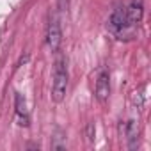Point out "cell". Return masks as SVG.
<instances>
[{"mask_svg":"<svg viewBox=\"0 0 151 151\" xmlns=\"http://www.w3.org/2000/svg\"><path fill=\"white\" fill-rule=\"evenodd\" d=\"M87 135H89V140L94 139V124H89L87 126Z\"/></svg>","mask_w":151,"mask_h":151,"instance_id":"52a82bcc","label":"cell"},{"mask_svg":"<svg viewBox=\"0 0 151 151\" xmlns=\"http://www.w3.org/2000/svg\"><path fill=\"white\" fill-rule=\"evenodd\" d=\"M126 137H128V146L133 149V147H137V140H139V126H137V123L135 121H128L126 123Z\"/></svg>","mask_w":151,"mask_h":151,"instance_id":"8992f818","label":"cell"},{"mask_svg":"<svg viewBox=\"0 0 151 151\" xmlns=\"http://www.w3.org/2000/svg\"><path fill=\"white\" fill-rule=\"evenodd\" d=\"M68 91V68H66V59L59 57L55 60V69H53V84H52V100L55 103H60L66 98Z\"/></svg>","mask_w":151,"mask_h":151,"instance_id":"6da1fadb","label":"cell"},{"mask_svg":"<svg viewBox=\"0 0 151 151\" xmlns=\"http://www.w3.org/2000/svg\"><path fill=\"white\" fill-rule=\"evenodd\" d=\"M109 29H110V32H112V34L119 36V39H121V36H124V34H126V30H128L130 27L126 25L124 7H117V9L112 13L110 20H109Z\"/></svg>","mask_w":151,"mask_h":151,"instance_id":"7a4b0ae2","label":"cell"},{"mask_svg":"<svg viewBox=\"0 0 151 151\" xmlns=\"http://www.w3.org/2000/svg\"><path fill=\"white\" fill-rule=\"evenodd\" d=\"M110 96V80H109V71L103 69L98 75V80H96V98L98 101L105 103Z\"/></svg>","mask_w":151,"mask_h":151,"instance_id":"5b68a950","label":"cell"},{"mask_svg":"<svg viewBox=\"0 0 151 151\" xmlns=\"http://www.w3.org/2000/svg\"><path fill=\"white\" fill-rule=\"evenodd\" d=\"M60 41H62V32H60V25L59 22L53 18L50 20V25H48V32H46V43L50 46L52 52H57L59 46H60Z\"/></svg>","mask_w":151,"mask_h":151,"instance_id":"277c9868","label":"cell"},{"mask_svg":"<svg viewBox=\"0 0 151 151\" xmlns=\"http://www.w3.org/2000/svg\"><path fill=\"white\" fill-rule=\"evenodd\" d=\"M142 14H144V7H142V2L140 0H133V2L124 9V16H126V25L130 29L137 27L142 20Z\"/></svg>","mask_w":151,"mask_h":151,"instance_id":"3957f363","label":"cell"}]
</instances>
